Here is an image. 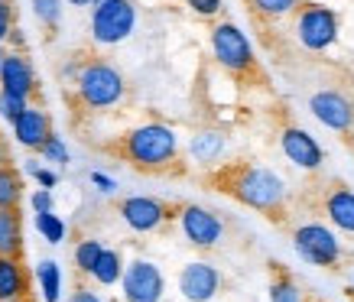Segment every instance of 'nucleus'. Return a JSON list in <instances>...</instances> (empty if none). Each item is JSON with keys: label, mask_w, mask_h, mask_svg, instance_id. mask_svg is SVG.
Returning a JSON list of instances; mask_svg holds the SVG:
<instances>
[{"label": "nucleus", "mask_w": 354, "mask_h": 302, "mask_svg": "<svg viewBox=\"0 0 354 302\" xmlns=\"http://www.w3.org/2000/svg\"><path fill=\"white\" fill-rule=\"evenodd\" d=\"M202 182L208 189H215V192L227 195L237 205L263 215L270 225L283 227V231H290L296 225V208H292L290 189L283 182V176H277L267 166H257L250 160L215 162V166H208Z\"/></svg>", "instance_id": "nucleus-1"}, {"label": "nucleus", "mask_w": 354, "mask_h": 302, "mask_svg": "<svg viewBox=\"0 0 354 302\" xmlns=\"http://www.w3.org/2000/svg\"><path fill=\"white\" fill-rule=\"evenodd\" d=\"M104 150L143 176L183 173V147H179V137H176V130L169 124H160V120H150V124H140V127L120 133L118 140L108 143Z\"/></svg>", "instance_id": "nucleus-2"}, {"label": "nucleus", "mask_w": 354, "mask_h": 302, "mask_svg": "<svg viewBox=\"0 0 354 302\" xmlns=\"http://www.w3.org/2000/svg\"><path fill=\"white\" fill-rule=\"evenodd\" d=\"M68 75V104L75 111H108L118 108L127 97V78L120 75L118 65H111L101 55H91L85 62H75L65 68Z\"/></svg>", "instance_id": "nucleus-3"}, {"label": "nucleus", "mask_w": 354, "mask_h": 302, "mask_svg": "<svg viewBox=\"0 0 354 302\" xmlns=\"http://www.w3.org/2000/svg\"><path fill=\"white\" fill-rule=\"evenodd\" d=\"M292 208H296V215H299V208H306L312 218H322L325 225L335 227L354 244V192L344 179L312 176L299 189V195H292Z\"/></svg>", "instance_id": "nucleus-4"}, {"label": "nucleus", "mask_w": 354, "mask_h": 302, "mask_svg": "<svg viewBox=\"0 0 354 302\" xmlns=\"http://www.w3.org/2000/svg\"><path fill=\"white\" fill-rule=\"evenodd\" d=\"M212 55L215 62L225 68L227 75L241 82L244 88H260V91H270V75L267 68L260 65L257 53L250 39L244 36V30L231 20H221L212 26Z\"/></svg>", "instance_id": "nucleus-5"}, {"label": "nucleus", "mask_w": 354, "mask_h": 302, "mask_svg": "<svg viewBox=\"0 0 354 302\" xmlns=\"http://www.w3.org/2000/svg\"><path fill=\"white\" fill-rule=\"evenodd\" d=\"M292 247L306 263L312 267H322L328 273H344L351 267V247H344V240L338 238V231L328 227L325 221H299V225L290 227Z\"/></svg>", "instance_id": "nucleus-6"}, {"label": "nucleus", "mask_w": 354, "mask_h": 302, "mask_svg": "<svg viewBox=\"0 0 354 302\" xmlns=\"http://www.w3.org/2000/svg\"><path fill=\"white\" fill-rule=\"evenodd\" d=\"M137 30L133 0H95L91 3V39L97 46H120Z\"/></svg>", "instance_id": "nucleus-7"}, {"label": "nucleus", "mask_w": 354, "mask_h": 302, "mask_svg": "<svg viewBox=\"0 0 354 302\" xmlns=\"http://www.w3.org/2000/svg\"><path fill=\"white\" fill-rule=\"evenodd\" d=\"M296 39L309 53H325L338 39V13L325 3H302L296 7Z\"/></svg>", "instance_id": "nucleus-8"}, {"label": "nucleus", "mask_w": 354, "mask_h": 302, "mask_svg": "<svg viewBox=\"0 0 354 302\" xmlns=\"http://www.w3.org/2000/svg\"><path fill=\"white\" fill-rule=\"evenodd\" d=\"M179 205H169L162 198H153V195H127L120 198L118 215L120 221L133 231V234H153V231H162L176 218Z\"/></svg>", "instance_id": "nucleus-9"}, {"label": "nucleus", "mask_w": 354, "mask_h": 302, "mask_svg": "<svg viewBox=\"0 0 354 302\" xmlns=\"http://www.w3.org/2000/svg\"><path fill=\"white\" fill-rule=\"evenodd\" d=\"M176 221L183 227L185 240L198 250L218 247L221 238H225V221H221L215 211H208V208H202V205H192V202H179Z\"/></svg>", "instance_id": "nucleus-10"}, {"label": "nucleus", "mask_w": 354, "mask_h": 302, "mask_svg": "<svg viewBox=\"0 0 354 302\" xmlns=\"http://www.w3.org/2000/svg\"><path fill=\"white\" fill-rule=\"evenodd\" d=\"M277 133H279V150H283V156L292 166H299L306 173H319L322 169L325 150L319 147V140L306 127H299L296 120H286V124H279Z\"/></svg>", "instance_id": "nucleus-11"}, {"label": "nucleus", "mask_w": 354, "mask_h": 302, "mask_svg": "<svg viewBox=\"0 0 354 302\" xmlns=\"http://www.w3.org/2000/svg\"><path fill=\"white\" fill-rule=\"evenodd\" d=\"M120 290H124V302H160L166 292V280L153 260L137 257L120 273Z\"/></svg>", "instance_id": "nucleus-12"}, {"label": "nucleus", "mask_w": 354, "mask_h": 302, "mask_svg": "<svg viewBox=\"0 0 354 302\" xmlns=\"http://www.w3.org/2000/svg\"><path fill=\"white\" fill-rule=\"evenodd\" d=\"M309 111L312 117L319 120L322 127L342 133V137H351L354 130V101L338 88H322L309 97Z\"/></svg>", "instance_id": "nucleus-13"}, {"label": "nucleus", "mask_w": 354, "mask_h": 302, "mask_svg": "<svg viewBox=\"0 0 354 302\" xmlns=\"http://www.w3.org/2000/svg\"><path fill=\"white\" fill-rule=\"evenodd\" d=\"M221 290V273L218 267L205 263V260H192L179 270V292L189 302H212Z\"/></svg>", "instance_id": "nucleus-14"}, {"label": "nucleus", "mask_w": 354, "mask_h": 302, "mask_svg": "<svg viewBox=\"0 0 354 302\" xmlns=\"http://www.w3.org/2000/svg\"><path fill=\"white\" fill-rule=\"evenodd\" d=\"M10 127H13L17 143H20V147H26V150H32V153H39V147H43V143L55 133V130H53V117H49L39 104H26V108H23V114L13 120Z\"/></svg>", "instance_id": "nucleus-15"}, {"label": "nucleus", "mask_w": 354, "mask_h": 302, "mask_svg": "<svg viewBox=\"0 0 354 302\" xmlns=\"http://www.w3.org/2000/svg\"><path fill=\"white\" fill-rule=\"evenodd\" d=\"M0 88H7L13 95L32 97L36 95V72H32V62L26 59V53H3V62H0Z\"/></svg>", "instance_id": "nucleus-16"}, {"label": "nucleus", "mask_w": 354, "mask_h": 302, "mask_svg": "<svg viewBox=\"0 0 354 302\" xmlns=\"http://www.w3.org/2000/svg\"><path fill=\"white\" fill-rule=\"evenodd\" d=\"M30 286H32V276L26 270L23 257H3L0 254V302L30 296Z\"/></svg>", "instance_id": "nucleus-17"}, {"label": "nucleus", "mask_w": 354, "mask_h": 302, "mask_svg": "<svg viewBox=\"0 0 354 302\" xmlns=\"http://www.w3.org/2000/svg\"><path fill=\"white\" fill-rule=\"evenodd\" d=\"M0 254L3 257H23L20 208H0Z\"/></svg>", "instance_id": "nucleus-18"}, {"label": "nucleus", "mask_w": 354, "mask_h": 302, "mask_svg": "<svg viewBox=\"0 0 354 302\" xmlns=\"http://www.w3.org/2000/svg\"><path fill=\"white\" fill-rule=\"evenodd\" d=\"M270 302H306L299 280L283 263H270Z\"/></svg>", "instance_id": "nucleus-19"}, {"label": "nucleus", "mask_w": 354, "mask_h": 302, "mask_svg": "<svg viewBox=\"0 0 354 302\" xmlns=\"http://www.w3.org/2000/svg\"><path fill=\"white\" fill-rule=\"evenodd\" d=\"M120 273H124V257H120V250L104 247L88 276H91L97 286H114V283H120Z\"/></svg>", "instance_id": "nucleus-20"}, {"label": "nucleus", "mask_w": 354, "mask_h": 302, "mask_svg": "<svg viewBox=\"0 0 354 302\" xmlns=\"http://www.w3.org/2000/svg\"><path fill=\"white\" fill-rule=\"evenodd\" d=\"M192 160L202 162V166H215L221 160V153H225V137L218 133V130H202L198 137H192Z\"/></svg>", "instance_id": "nucleus-21"}, {"label": "nucleus", "mask_w": 354, "mask_h": 302, "mask_svg": "<svg viewBox=\"0 0 354 302\" xmlns=\"http://www.w3.org/2000/svg\"><path fill=\"white\" fill-rule=\"evenodd\" d=\"M23 202V176L17 166L0 162V208H20Z\"/></svg>", "instance_id": "nucleus-22"}, {"label": "nucleus", "mask_w": 354, "mask_h": 302, "mask_svg": "<svg viewBox=\"0 0 354 302\" xmlns=\"http://www.w3.org/2000/svg\"><path fill=\"white\" fill-rule=\"evenodd\" d=\"M244 3L260 23L283 20V17H290V13L299 7V0H244Z\"/></svg>", "instance_id": "nucleus-23"}, {"label": "nucleus", "mask_w": 354, "mask_h": 302, "mask_svg": "<svg viewBox=\"0 0 354 302\" xmlns=\"http://www.w3.org/2000/svg\"><path fill=\"white\" fill-rule=\"evenodd\" d=\"M36 280H39V290H43L46 302H59V296H62V270H59L55 260H43L36 267Z\"/></svg>", "instance_id": "nucleus-24"}, {"label": "nucleus", "mask_w": 354, "mask_h": 302, "mask_svg": "<svg viewBox=\"0 0 354 302\" xmlns=\"http://www.w3.org/2000/svg\"><path fill=\"white\" fill-rule=\"evenodd\" d=\"M101 250H104V244L97 238H85L75 244V270L78 276H88L91 273V267H95V260L101 257Z\"/></svg>", "instance_id": "nucleus-25"}, {"label": "nucleus", "mask_w": 354, "mask_h": 302, "mask_svg": "<svg viewBox=\"0 0 354 302\" xmlns=\"http://www.w3.org/2000/svg\"><path fill=\"white\" fill-rule=\"evenodd\" d=\"M36 231L46 238V244H62L65 240V221L55 211H39L36 215Z\"/></svg>", "instance_id": "nucleus-26"}, {"label": "nucleus", "mask_w": 354, "mask_h": 302, "mask_svg": "<svg viewBox=\"0 0 354 302\" xmlns=\"http://www.w3.org/2000/svg\"><path fill=\"white\" fill-rule=\"evenodd\" d=\"M32 13H36V20L43 23L46 30H59V20H62V0H32Z\"/></svg>", "instance_id": "nucleus-27"}, {"label": "nucleus", "mask_w": 354, "mask_h": 302, "mask_svg": "<svg viewBox=\"0 0 354 302\" xmlns=\"http://www.w3.org/2000/svg\"><path fill=\"white\" fill-rule=\"evenodd\" d=\"M26 104H30V97L13 95V91H7V88H0V117L7 120V124H13V120L20 117Z\"/></svg>", "instance_id": "nucleus-28"}, {"label": "nucleus", "mask_w": 354, "mask_h": 302, "mask_svg": "<svg viewBox=\"0 0 354 302\" xmlns=\"http://www.w3.org/2000/svg\"><path fill=\"white\" fill-rule=\"evenodd\" d=\"M39 156H43V160H49V162H55V166H65V162L72 160V156H68V150H65L62 137H55V133L43 143V147H39Z\"/></svg>", "instance_id": "nucleus-29"}, {"label": "nucleus", "mask_w": 354, "mask_h": 302, "mask_svg": "<svg viewBox=\"0 0 354 302\" xmlns=\"http://www.w3.org/2000/svg\"><path fill=\"white\" fill-rule=\"evenodd\" d=\"M13 26H17V7H13V0H0V46L7 43Z\"/></svg>", "instance_id": "nucleus-30"}, {"label": "nucleus", "mask_w": 354, "mask_h": 302, "mask_svg": "<svg viewBox=\"0 0 354 302\" xmlns=\"http://www.w3.org/2000/svg\"><path fill=\"white\" fill-rule=\"evenodd\" d=\"M198 17H218L221 13V0H185Z\"/></svg>", "instance_id": "nucleus-31"}, {"label": "nucleus", "mask_w": 354, "mask_h": 302, "mask_svg": "<svg viewBox=\"0 0 354 302\" xmlns=\"http://www.w3.org/2000/svg\"><path fill=\"white\" fill-rule=\"evenodd\" d=\"M30 205H32V211H36V215H39V211H53V192H49V189H39V192H32Z\"/></svg>", "instance_id": "nucleus-32"}, {"label": "nucleus", "mask_w": 354, "mask_h": 302, "mask_svg": "<svg viewBox=\"0 0 354 302\" xmlns=\"http://www.w3.org/2000/svg\"><path fill=\"white\" fill-rule=\"evenodd\" d=\"M30 173L36 176V182L43 185V189H55V182H59V176H55L53 169H43V166H36V162L30 166Z\"/></svg>", "instance_id": "nucleus-33"}, {"label": "nucleus", "mask_w": 354, "mask_h": 302, "mask_svg": "<svg viewBox=\"0 0 354 302\" xmlns=\"http://www.w3.org/2000/svg\"><path fill=\"white\" fill-rule=\"evenodd\" d=\"M72 302H104V299H101L91 286H78V290L72 292Z\"/></svg>", "instance_id": "nucleus-34"}, {"label": "nucleus", "mask_w": 354, "mask_h": 302, "mask_svg": "<svg viewBox=\"0 0 354 302\" xmlns=\"http://www.w3.org/2000/svg\"><path fill=\"white\" fill-rule=\"evenodd\" d=\"M91 182L97 185V189H101V192H114V189H118V185H114V179H108V176L104 173H91Z\"/></svg>", "instance_id": "nucleus-35"}, {"label": "nucleus", "mask_w": 354, "mask_h": 302, "mask_svg": "<svg viewBox=\"0 0 354 302\" xmlns=\"http://www.w3.org/2000/svg\"><path fill=\"white\" fill-rule=\"evenodd\" d=\"M65 3H68V7H91L95 0H65Z\"/></svg>", "instance_id": "nucleus-36"}, {"label": "nucleus", "mask_w": 354, "mask_h": 302, "mask_svg": "<svg viewBox=\"0 0 354 302\" xmlns=\"http://www.w3.org/2000/svg\"><path fill=\"white\" fill-rule=\"evenodd\" d=\"M3 302H32V296H23V299H3Z\"/></svg>", "instance_id": "nucleus-37"}, {"label": "nucleus", "mask_w": 354, "mask_h": 302, "mask_svg": "<svg viewBox=\"0 0 354 302\" xmlns=\"http://www.w3.org/2000/svg\"><path fill=\"white\" fill-rule=\"evenodd\" d=\"M3 53H7V49H3V46H0V62H3Z\"/></svg>", "instance_id": "nucleus-38"}, {"label": "nucleus", "mask_w": 354, "mask_h": 302, "mask_svg": "<svg viewBox=\"0 0 354 302\" xmlns=\"http://www.w3.org/2000/svg\"><path fill=\"white\" fill-rule=\"evenodd\" d=\"M351 283H354V273H351ZM348 296H354V292H348Z\"/></svg>", "instance_id": "nucleus-39"}, {"label": "nucleus", "mask_w": 354, "mask_h": 302, "mask_svg": "<svg viewBox=\"0 0 354 302\" xmlns=\"http://www.w3.org/2000/svg\"><path fill=\"white\" fill-rule=\"evenodd\" d=\"M309 302H325V299H309Z\"/></svg>", "instance_id": "nucleus-40"}]
</instances>
